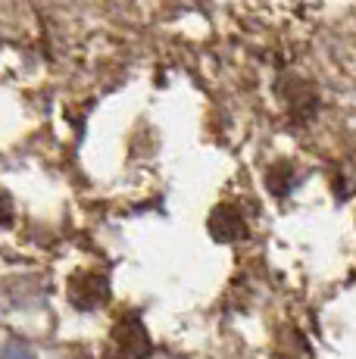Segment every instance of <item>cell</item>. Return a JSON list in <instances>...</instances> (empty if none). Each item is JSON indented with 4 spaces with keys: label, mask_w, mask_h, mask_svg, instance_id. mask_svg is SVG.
<instances>
[{
    "label": "cell",
    "mask_w": 356,
    "mask_h": 359,
    "mask_svg": "<svg viewBox=\"0 0 356 359\" xmlns=\"http://www.w3.org/2000/svg\"><path fill=\"white\" fill-rule=\"evenodd\" d=\"M150 353V337L147 328L138 319L119 322L109 337V359H144Z\"/></svg>",
    "instance_id": "6da1fadb"
},
{
    "label": "cell",
    "mask_w": 356,
    "mask_h": 359,
    "mask_svg": "<svg viewBox=\"0 0 356 359\" xmlns=\"http://www.w3.org/2000/svg\"><path fill=\"white\" fill-rule=\"evenodd\" d=\"M0 359H38V356L32 353V347H25V344L10 341V344L4 347V353H0Z\"/></svg>",
    "instance_id": "3957f363"
},
{
    "label": "cell",
    "mask_w": 356,
    "mask_h": 359,
    "mask_svg": "<svg viewBox=\"0 0 356 359\" xmlns=\"http://www.w3.org/2000/svg\"><path fill=\"white\" fill-rule=\"evenodd\" d=\"M210 231H213V238H219V241H235V238H244V222L235 210L222 206V210H216L213 216H210Z\"/></svg>",
    "instance_id": "7a4b0ae2"
}]
</instances>
